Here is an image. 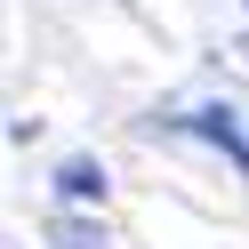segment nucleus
<instances>
[{
	"mask_svg": "<svg viewBox=\"0 0 249 249\" xmlns=\"http://www.w3.org/2000/svg\"><path fill=\"white\" fill-rule=\"evenodd\" d=\"M65 249H105V233H89V225H65Z\"/></svg>",
	"mask_w": 249,
	"mask_h": 249,
	"instance_id": "obj_2",
	"label": "nucleus"
},
{
	"mask_svg": "<svg viewBox=\"0 0 249 249\" xmlns=\"http://www.w3.org/2000/svg\"><path fill=\"white\" fill-rule=\"evenodd\" d=\"M56 193H65V201H97V193H105V161H89V153H72V161L56 169Z\"/></svg>",
	"mask_w": 249,
	"mask_h": 249,
	"instance_id": "obj_1",
	"label": "nucleus"
}]
</instances>
